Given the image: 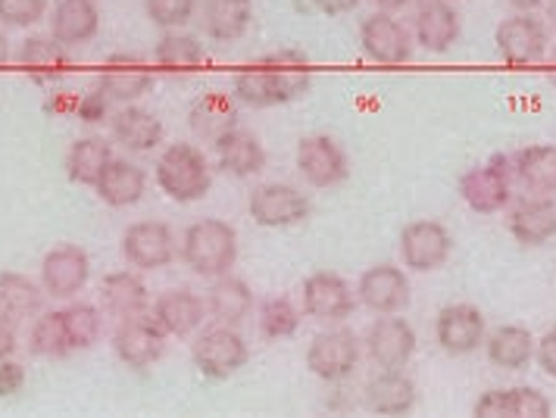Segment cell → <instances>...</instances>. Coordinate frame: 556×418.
<instances>
[{
	"label": "cell",
	"mask_w": 556,
	"mask_h": 418,
	"mask_svg": "<svg viewBox=\"0 0 556 418\" xmlns=\"http://www.w3.org/2000/svg\"><path fill=\"white\" fill-rule=\"evenodd\" d=\"M497 50L509 66H534L551 50V31L534 13H516L494 31Z\"/></svg>",
	"instance_id": "7"
},
{
	"label": "cell",
	"mask_w": 556,
	"mask_h": 418,
	"mask_svg": "<svg viewBox=\"0 0 556 418\" xmlns=\"http://www.w3.org/2000/svg\"><path fill=\"white\" fill-rule=\"evenodd\" d=\"M513 178L531 194H556V144H531L513 156Z\"/></svg>",
	"instance_id": "31"
},
{
	"label": "cell",
	"mask_w": 556,
	"mask_h": 418,
	"mask_svg": "<svg viewBox=\"0 0 556 418\" xmlns=\"http://www.w3.org/2000/svg\"><path fill=\"white\" fill-rule=\"evenodd\" d=\"M153 66L176 78L198 73L203 66V45L198 41V35H188L181 28H166L153 48Z\"/></svg>",
	"instance_id": "30"
},
{
	"label": "cell",
	"mask_w": 556,
	"mask_h": 418,
	"mask_svg": "<svg viewBox=\"0 0 556 418\" xmlns=\"http://www.w3.org/2000/svg\"><path fill=\"white\" fill-rule=\"evenodd\" d=\"M101 303L110 316L128 319V316L148 313L151 294H148V284L135 271H110L101 281Z\"/></svg>",
	"instance_id": "35"
},
{
	"label": "cell",
	"mask_w": 556,
	"mask_h": 418,
	"mask_svg": "<svg viewBox=\"0 0 556 418\" xmlns=\"http://www.w3.org/2000/svg\"><path fill=\"white\" fill-rule=\"evenodd\" d=\"M547 16H551V25H554V31H556V0L547 3Z\"/></svg>",
	"instance_id": "54"
},
{
	"label": "cell",
	"mask_w": 556,
	"mask_h": 418,
	"mask_svg": "<svg viewBox=\"0 0 556 418\" xmlns=\"http://www.w3.org/2000/svg\"><path fill=\"white\" fill-rule=\"evenodd\" d=\"M459 13L451 0H422L413 16V38L431 53H444L459 41Z\"/></svg>",
	"instance_id": "22"
},
{
	"label": "cell",
	"mask_w": 556,
	"mask_h": 418,
	"mask_svg": "<svg viewBox=\"0 0 556 418\" xmlns=\"http://www.w3.org/2000/svg\"><path fill=\"white\" fill-rule=\"evenodd\" d=\"M213 148H216L219 169L235 175V178H251V175L266 169V148H263V141L253 131L241 128V125L226 131L219 141H213Z\"/></svg>",
	"instance_id": "26"
},
{
	"label": "cell",
	"mask_w": 556,
	"mask_h": 418,
	"mask_svg": "<svg viewBox=\"0 0 556 418\" xmlns=\"http://www.w3.org/2000/svg\"><path fill=\"white\" fill-rule=\"evenodd\" d=\"M304 313L319 321H344L354 316L356 294L354 288L338 271H313L301 288Z\"/></svg>",
	"instance_id": "15"
},
{
	"label": "cell",
	"mask_w": 556,
	"mask_h": 418,
	"mask_svg": "<svg viewBox=\"0 0 556 418\" xmlns=\"http://www.w3.org/2000/svg\"><path fill=\"white\" fill-rule=\"evenodd\" d=\"M381 10H388V13H397V10H406L413 0H376Z\"/></svg>",
	"instance_id": "51"
},
{
	"label": "cell",
	"mask_w": 556,
	"mask_h": 418,
	"mask_svg": "<svg viewBox=\"0 0 556 418\" xmlns=\"http://www.w3.org/2000/svg\"><path fill=\"white\" fill-rule=\"evenodd\" d=\"M151 316L166 331V338H191L210 313H206L203 296L188 291V288H173V291H163L153 300Z\"/></svg>",
	"instance_id": "20"
},
{
	"label": "cell",
	"mask_w": 556,
	"mask_h": 418,
	"mask_svg": "<svg viewBox=\"0 0 556 418\" xmlns=\"http://www.w3.org/2000/svg\"><path fill=\"white\" fill-rule=\"evenodd\" d=\"M534 359H538L541 371L556 381V328H551V331L534 344Z\"/></svg>",
	"instance_id": "46"
},
{
	"label": "cell",
	"mask_w": 556,
	"mask_h": 418,
	"mask_svg": "<svg viewBox=\"0 0 556 418\" xmlns=\"http://www.w3.org/2000/svg\"><path fill=\"white\" fill-rule=\"evenodd\" d=\"M313 7L326 16H348L359 7V0H313Z\"/></svg>",
	"instance_id": "49"
},
{
	"label": "cell",
	"mask_w": 556,
	"mask_h": 418,
	"mask_svg": "<svg viewBox=\"0 0 556 418\" xmlns=\"http://www.w3.org/2000/svg\"><path fill=\"white\" fill-rule=\"evenodd\" d=\"M110 103H113V100L106 98L101 88H91V91L78 94L76 119L85 125H101L103 119L113 116V113H110Z\"/></svg>",
	"instance_id": "44"
},
{
	"label": "cell",
	"mask_w": 556,
	"mask_h": 418,
	"mask_svg": "<svg viewBox=\"0 0 556 418\" xmlns=\"http://www.w3.org/2000/svg\"><path fill=\"white\" fill-rule=\"evenodd\" d=\"M451 3H454V0H451Z\"/></svg>",
	"instance_id": "55"
},
{
	"label": "cell",
	"mask_w": 556,
	"mask_h": 418,
	"mask_svg": "<svg viewBox=\"0 0 556 418\" xmlns=\"http://www.w3.org/2000/svg\"><path fill=\"white\" fill-rule=\"evenodd\" d=\"M63 313V325H66V334H70V344L73 350H91V346L101 341L103 331V313L94 303H70Z\"/></svg>",
	"instance_id": "40"
},
{
	"label": "cell",
	"mask_w": 556,
	"mask_h": 418,
	"mask_svg": "<svg viewBox=\"0 0 556 418\" xmlns=\"http://www.w3.org/2000/svg\"><path fill=\"white\" fill-rule=\"evenodd\" d=\"M163 350H166V331L156 325L151 313L119 319L116 331H113V353L119 356V363H126L128 369H151L163 356Z\"/></svg>",
	"instance_id": "8"
},
{
	"label": "cell",
	"mask_w": 556,
	"mask_h": 418,
	"mask_svg": "<svg viewBox=\"0 0 556 418\" xmlns=\"http://www.w3.org/2000/svg\"><path fill=\"white\" fill-rule=\"evenodd\" d=\"M366 406L379 416H406L416 406V384L401 369H381L366 384Z\"/></svg>",
	"instance_id": "29"
},
{
	"label": "cell",
	"mask_w": 556,
	"mask_h": 418,
	"mask_svg": "<svg viewBox=\"0 0 556 418\" xmlns=\"http://www.w3.org/2000/svg\"><path fill=\"white\" fill-rule=\"evenodd\" d=\"M26 366L10 359H0V396H16L26 388Z\"/></svg>",
	"instance_id": "45"
},
{
	"label": "cell",
	"mask_w": 556,
	"mask_h": 418,
	"mask_svg": "<svg viewBox=\"0 0 556 418\" xmlns=\"http://www.w3.org/2000/svg\"><path fill=\"white\" fill-rule=\"evenodd\" d=\"M301 328V309L285 300V296H273L260 306V334L266 341H285L294 338Z\"/></svg>",
	"instance_id": "41"
},
{
	"label": "cell",
	"mask_w": 556,
	"mask_h": 418,
	"mask_svg": "<svg viewBox=\"0 0 556 418\" xmlns=\"http://www.w3.org/2000/svg\"><path fill=\"white\" fill-rule=\"evenodd\" d=\"M110 131H113V141L128 153H151L153 148L163 144L160 116L135 103H119V110L110 116Z\"/></svg>",
	"instance_id": "23"
},
{
	"label": "cell",
	"mask_w": 556,
	"mask_h": 418,
	"mask_svg": "<svg viewBox=\"0 0 556 418\" xmlns=\"http://www.w3.org/2000/svg\"><path fill=\"white\" fill-rule=\"evenodd\" d=\"M509 235L526 246H541L556 238V203L544 194L522 200L509 213Z\"/></svg>",
	"instance_id": "27"
},
{
	"label": "cell",
	"mask_w": 556,
	"mask_h": 418,
	"mask_svg": "<svg viewBox=\"0 0 556 418\" xmlns=\"http://www.w3.org/2000/svg\"><path fill=\"white\" fill-rule=\"evenodd\" d=\"M459 198L479 216L501 213L509 203V198H513V156L494 153L488 163L472 166L469 173H463V178H459Z\"/></svg>",
	"instance_id": "4"
},
{
	"label": "cell",
	"mask_w": 556,
	"mask_h": 418,
	"mask_svg": "<svg viewBox=\"0 0 556 418\" xmlns=\"http://www.w3.org/2000/svg\"><path fill=\"white\" fill-rule=\"evenodd\" d=\"M20 66L35 85L53 88L56 81H63V75L70 73L73 56H70L66 45L56 41L53 35H28L20 48Z\"/></svg>",
	"instance_id": "21"
},
{
	"label": "cell",
	"mask_w": 556,
	"mask_h": 418,
	"mask_svg": "<svg viewBox=\"0 0 556 418\" xmlns=\"http://www.w3.org/2000/svg\"><path fill=\"white\" fill-rule=\"evenodd\" d=\"M313 88V66L301 50H273L248 63L231 81V94L238 103L253 110H269L304 98Z\"/></svg>",
	"instance_id": "1"
},
{
	"label": "cell",
	"mask_w": 556,
	"mask_h": 418,
	"mask_svg": "<svg viewBox=\"0 0 556 418\" xmlns=\"http://www.w3.org/2000/svg\"><path fill=\"white\" fill-rule=\"evenodd\" d=\"M16 346H20V341H16V319L0 313V359H10L16 353Z\"/></svg>",
	"instance_id": "48"
},
{
	"label": "cell",
	"mask_w": 556,
	"mask_h": 418,
	"mask_svg": "<svg viewBox=\"0 0 556 418\" xmlns=\"http://www.w3.org/2000/svg\"><path fill=\"white\" fill-rule=\"evenodd\" d=\"M45 288L35 284L28 275L20 271H3L0 275V313L10 319L23 321L38 316L45 309Z\"/></svg>",
	"instance_id": "37"
},
{
	"label": "cell",
	"mask_w": 556,
	"mask_h": 418,
	"mask_svg": "<svg viewBox=\"0 0 556 418\" xmlns=\"http://www.w3.org/2000/svg\"><path fill=\"white\" fill-rule=\"evenodd\" d=\"M113 160V150L103 138H78L73 141V148L66 153V175L76 181V185H98V178L103 175V169L110 166Z\"/></svg>",
	"instance_id": "38"
},
{
	"label": "cell",
	"mask_w": 556,
	"mask_h": 418,
	"mask_svg": "<svg viewBox=\"0 0 556 418\" xmlns=\"http://www.w3.org/2000/svg\"><path fill=\"white\" fill-rule=\"evenodd\" d=\"M359 48L379 66H401L413 56V35L388 10L366 16L359 25Z\"/></svg>",
	"instance_id": "13"
},
{
	"label": "cell",
	"mask_w": 556,
	"mask_h": 418,
	"mask_svg": "<svg viewBox=\"0 0 556 418\" xmlns=\"http://www.w3.org/2000/svg\"><path fill=\"white\" fill-rule=\"evenodd\" d=\"M516 13H534V10H541V7H547L551 0H506Z\"/></svg>",
	"instance_id": "50"
},
{
	"label": "cell",
	"mask_w": 556,
	"mask_h": 418,
	"mask_svg": "<svg viewBox=\"0 0 556 418\" xmlns=\"http://www.w3.org/2000/svg\"><path fill=\"white\" fill-rule=\"evenodd\" d=\"M534 334L522 325H501L494 328L488 338H484V350H488V359L506 371H519L529 366L534 359Z\"/></svg>",
	"instance_id": "36"
},
{
	"label": "cell",
	"mask_w": 556,
	"mask_h": 418,
	"mask_svg": "<svg viewBox=\"0 0 556 418\" xmlns=\"http://www.w3.org/2000/svg\"><path fill=\"white\" fill-rule=\"evenodd\" d=\"M98 198L110 206H135L138 200L144 198L148 191V173L128 160H110V166L103 169V175L94 185Z\"/></svg>",
	"instance_id": "34"
},
{
	"label": "cell",
	"mask_w": 556,
	"mask_h": 418,
	"mask_svg": "<svg viewBox=\"0 0 556 418\" xmlns=\"http://www.w3.org/2000/svg\"><path fill=\"white\" fill-rule=\"evenodd\" d=\"M76 103L78 94H70V91H51L45 110H48L51 116H76Z\"/></svg>",
	"instance_id": "47"
},
{
	"label": "cell",
	"mask_w": 556,
	"mask_h": 418,
	"mask_svg": "<svg viewBox=\"0 0 556 418\" xmlns=\"http://www.w3.org/2000/svg\"><path fill=\"white\" fill-rule=\"evenodd\" d=\"M251 219L263 228H291L309 216V198L291 185H260L248 200Z\"/></svg>",
	"instance_id": "16"
},
{
	"label": "cell",
	"mask_w": 556,
	"mask_h": 418,
	"mask_svg": "<svg viewBox=\"0 0 556 418\" xmlns=\"http://www.w3.org/2000/svg\"><path fill=\"white\" fill-rule=\"evenodd\" d=\"M248 356H251V350H248V341L238 334V328L219 325V321L213 328L201 331L194 346H191L194 366L210 381H226V378H231L235 371H241L248 366Z\"/></svg>",
	"instance_id": "5"
},
{
	"label": "cell",
	"mask_w": 556,
	"mask_h": 418,
	"mask_svg": "<svg viewBox=\"0 0 556 418\" xmlns=\"http://www.w3.org/2000/svg\"><path fill=\"white\" fill-rule=\"evenodd\" d=\"M188 125L194 138L201 141H219L226 131L238 128V100L228 91H203L201 98L191 103L188 110Z\"/></svg>",
	"instance_id": "24"
},
{
	"label": "cell",
	"mask_w": 556,
	"mask_h": 418,
	"mask_svg": "<svg viewBox=\"0 0 556 418\" xmlns=\"http://www.w3.org/2000/svg\"><path fill=\"white\" fill-rule=\"evenodd\" d=\"M156 188L176 203H194L210 194L213 175L206 153L188 141H176L160 153L156 166H153Z\"/></svg>",
	"instance_id": "3"
},
{
	"label": "cell",
	"mask_w": 556,
	"mask_h": 418,
	"mask_svg": "<svg viewBox=\"0 0 556 418\" xmlns=\"http://www.w3.org/2000/svg\"><path fill=\"white\" fill-rule=\"evenodd\" d=\"M28 350L41 359H63L73 353L70 344V334H66V325H63V313H41L31 331H28Z\"/></svg>",
	"instance_id": "39"
},
{
	"label": "cell",
	"mask_w": 556,
	"mask_h": 418,
	"mask_svg": "<svg viewBox=\"0 0 556 418\" xmlns=\"http://www.w3.org/2000/svg\"><path fill=\"white\" fill-rule=\"evenodd\" d=\"M48 16V0H0V23L10 28H31Z\"/></svg>",
	"instance_id": "43"
},
{
	"label": "cell",
	"mask_w": 556,
	"mask_h": 418,
	"mask_svg": "<svg viewBox=\"0 0 556 418\" xmlns=\"http://www.w3.org/2000/svg\"><path fill=\"white\" fill-rule=\"evenodd\" d=\"M148 20L156 28H185L198 16V0H144Z\"/></svg>",
	"instance_id": "42"
},
{
	"label": "cell",
	"mask_w": 556,
	"mask_h": 418,
	"mask_svg": "<svg viewBox=\"0 0 556 418\" xmlns=\"http://www.w3.org/2000/svg\"><path fill=\"white\" fill-rule=\"evenodd\" d=\"M434 338L444 353L451 356H469L476 353L484 338H488V325L481 316L479 306L472 303H451L438 313L434 319Z\"/></svg>",
	"instance_id": "17"
},
{
	"label": "cell",
	"mask_w": 556,
	"mask_h": 418,
	"mask_svg": "<svg viewBox=\"0 0 556 418\" xmlns=\"http://www.w3.org/2000/svg\"><path fill=\"white\" fill-rule=\"evenodd\" d=\"M253 309V291L248 288V281L235 278L231 271L213 278V288L206 294V313L219 325H231L238 328L241 321L251 316Z\"/></svg>",
	"instance_id": "33"
},
{
	"label": "cell",
	"mask_w": 556,
	"mask_h": 418,
	"mask_svg": "<svg viewBox=\"0 0 556 418\" xmlns=\"http://www.w3.org/2000/svg\"><path fill=\"white\" fill-rule=\"evenodd\" d=\"M178 253L194 275L219 278V275H228L238 259V231L223 219L191 221L181 235Z\"/></svg>",
	"instance_id": "2"
},
{
	"label": "cell",
	"mask_w": 556,
	"mask_h": 418,
	"mask_svg": "<svg viewBox=\"0 0 556 418\" xmlns=\"http://www.w3.org/2000/svg\"><path fill=\"white\" fill-rule=\"evenodd\" d=\"M7 60H10V41H7V35L0 31V66H7Z\"/></svg>",
	"instance_id": "52"
},
{
	"label": "cell",
	"mask_w": 556,
	"mask_h": 418,
	"mask_svg": "<svg viewBox=\"0 0 556 418\" xmlns=\"http://www.w3.org/2000/svg\"><path fill=\"white\" fill-rule=\"evenodd\" d=\"M454 253V238L447 225L434 219L409 221L401 231V259L409 271L441 269Z\"/></svg>",
	"instance_id": "10"
},
{
	"label": "cell",
	"mask_w": 556,
	"mask_h": 418,
	"mask_svg": "<svg viewBox=\"0 0 556 418\" xmlns=\"http://www.w3.org/2000/svg\"><path fill=\"white\" fill-rule=\"evenodd\" d=\"M359 366V338L351 328L319 331L306 346V369L323 381H344Z\"/></svg>",
	"instance_id": "6"
},
{
	"label": "cell",
	"mask_w": 556,
	"mask_h": 418,
	"mask_svg": "<svg viewBox=\"0 0 556 418\" xmlns=\"http://www.w3.org/2000/svg\"><path fill=\"white\" fill-rule=\"evenodd\" d=\"M153 81H156V66H151L138 53H110L98 75V88L113 103H135L151 91Z\"/></svg>",
	"instance_id": "11"
},
{
	"label": "cell",
	"mask_w": 556,
	"mask_h": 418,
	"mask_svg": "<svg viewBox=\"0 0 556 418\" xmlns=\"http://www.w3.org/2000/svg\"><path fill=\"white\" fill-rule=\"evenodd\" d=\"M88 278H91V259L76 244L53 246L41 259V288L56 300L76 296L88 284Z\"/></svg>",
	"instance_id": "19"
},
{
	"label": "cell",
	"mask_w": 556,
	"mask_h": 418,
	"mask_svg": "<svg viewBox=\"0 0 556 418\" xmlns=\"http://www.w3.org/2000/svg\"><path fill=\"white\" fill-rule=\"evenodd\" d=\"M101 31V10L94 0H56L51 13V35L66 48L94 41Z\"/></svg>",
	"instance_id": "25"
},
{
	"label": "cell",
	"mask_w": 556,
	"mask_h": 418,
	"mask_svg": "<svg viewBox=\"0 0 556 418\" xmlns=\"http://www.w3.org/2000/svg\"><path fill=\"white\" fill-rule=\"evenodd\" d=\"M547 78H551V85L556 88V48L554 53H551V69H547Z\"/></svg>",
	"instance_id": "53"
},
{
	"label": "cell",
	"mask_w": 556,
	"mask_h": 418,
	"mask_svg": "<svg viewBox=\"0 0 556 418\" xmlns=\"http://www.w3.org/2000/svg\"><path fill=\"white\" fill-rule=\"evenodd\" d=\"M554 413V403L538 388H506L488 391L476 403V416L481 418H547Z\"/></svg>",
	"instance_id": "28"
},
{
	"label": "cell",
	"mask_w": 556,
	"mask_h": 418,
	"mask_svg": "<svg viewBox=\"0 0 556 418\" xmlns=\"http://www.w3.org/2000/svg\"><path fill=\"white\" fill-rule=\"evenodd\" d=\"M253 23L251 0H203V35L213 41H238Z\"/></svg>",
	"instance_id": "32"
},
{
	"label": "cell",
	"mask_w": 556,
	"mask_h": 418,
	"mask_svg": "<svg viewBox=\"0 0 556 418\" xmlns=\"http://www.w3.org/2000/svg\"><path fill=\"white\" fill-rule=\"evenodd\" d=\"M363 344H366L369 359L379 369H404L416 353L419 338H416V328L409 321L401 319L397 313H391V316H379L369 325Z\"/></svg>",
	"instance_id": "14"
},
{
	"label": "cell",
	"mask_w": 556,
	"mask_h": 418,
	"mask_svg": "<svg viewBox=\"0 0 556 418\" xmlns=\"http://www.w3.org/2000/svg\"><path fill=\"white\" fill-rule=\"evenodd\" d=\"M356 300L372 309L376 316H391V313H404L413 300L409 291V278L401 266H372L359 275V284H356Z\"/></svg>",
	"instance_id": "18"
},
{
	"label": "cell",
	"mask_w": 556,
	"mask_h": 418,
	"mask_svg": "<svg viewBox=\"0 0 556 418\" xmlns=\"http://www.w3.org/2000/svg\"><path fill=\"white\" fill-rule=\"evenodd\" d=\"M123 256L135 269H166L178 256L176 231L166 221H135L123 235Z\"/></svg>",
	"instance_id": "9"
},
{
	"label": "cell",
	"mask_w": 556,
	"mask_h": 418,
	"mask_svg": "<svg viewBox=\"0 0 556 418\" xmlns=\"http://www.w3.org/2000/svg\"><path fill=\"white\" fill-rule=\"evenodd\" d=\"M298 173L313 188H334L351 178V160L329 135H306L298 144Z\"/></svg>",
	"instance_id": "12"
}]
</instances>
